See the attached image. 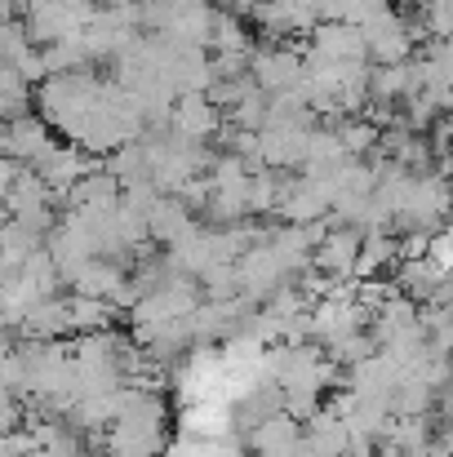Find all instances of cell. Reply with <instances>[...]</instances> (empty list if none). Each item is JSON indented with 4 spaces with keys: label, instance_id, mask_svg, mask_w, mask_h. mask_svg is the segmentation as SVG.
<instances>
[{
    "label": "cell",
    "instance_id": "6da1fadb",
    "mask_svg": "<svg viewBox=\"0 0 453 457\" xmlns=\"http://www.w3.org/2000/svg\"><path fill=\"white\" fill-rule=\"evenodd\" d=\"M453 218V191L445 173H414L400 209H396V231H445Z\"/></svg>",
    "mask_w": 453,
    "mask_h": 457
},
{
    "label": "cell",
    "instance_id": "7a4b0ae2",
    "mask_svg": "<svg viewBox=\"0 0 453 457\" xmlns=\"http://www.w3.org/2000/svg\"><path fill=\"white\" fill-rule=\"evenodd\" d=\"M360 27H365V40H369V58L373 62H409L418 54L423 31L414 27V18L396 13L391 4L382 13H373L369 22H360Z\"/></svg>",
    "mask_w": 453,
    "mask_h": 457
},
{
    "label": "cell",
    "instance_id": "3957f363",
    "mask_svg": "<svg viewBox=\"0 0 453 457\" xmlns=\"http://www.w3.org/2000/svg\"><path fill=\"white\" fill-rule=\"evenodd\" d=\"M306 58H324V62H373L369 58V40H365V27L360 22H347V18H324L311 31Z\"/></svg>",
    "mask_w": 453,
    "mask_h": 457
},
{
    "label": "cell",
    "instance_id": "277c9868",
    "mask_svg": "<svg viewBox=\"0 0 453 457\" xmlns=\"http://www.w3.org/2000/svg\"><path fill=\"white\" fill-rule=\"evenodd\" d=\"M227 125V112L209 98V94H178L173 103V116H169V129L191 138V143H214Z\"/></svg>",
    "mask_w": 453,
    "mask_h": 457
},
{
    "label": "cell",
    "instance_id": "5b68a950",
    "mask_svg": "<svg viewBox=\"0 0 453 457\" xmlns=\"http://www.w3.org/2000/svg\"><path fill=\"white\" fill-rule=\"evenodd\" d=\"M306 76V54L289 49V45H254V80L267 94H285L302 85Z\"/></svg>",
    "mask_w": 453,
    "mask_h": 457
},
{
    "label": "cell",
    "instance_id": "8992f818",
    "mask_svg": "<svg viewBox=\"0 0 453 457\" xmlns=\"http://www.w3.org/2000/svg\"><path fill=\"white\" fill-rule=\"evenodd\" d=\"M0 147H4V155H13V160H22V164L36 169L58 143H54V125H49L45 116L31 112V116H22V120H4Z\"/></svg>",
    "mask_w": 453,
    "mask_h": 457
},
{
    "label": "cell",
    "instance_id": "52a82bcc",
    "mask_svg": "<svg viewBox=\"0 0 453 457\" xmlns=\"http://www.w3.org/2000/svg\"><path fill=\"white\" fill-rule=\"evenodd\" d=\"M311 152V125H267L263 129V164L267 169H302Z\"/></svg>",
    "mask_w": 453,
    "mask_h": 457
},
{
    "label": "cell",
    "instance_id": "ba28073f",
    "mask_svg": "<svg viewBox=\"0 0 453 457\" xmlns=\"http://www.w3.org/2000/svg\"><path fill=\"white\" fill-rule=\"evenodd\" d=\"M360 245H365V231L360 227H329V236L320 240L315 249V267L324 276H356V262H360Z\"/></svg>",
    "mask_w": 453,
    "mask_h": 457
},
{
    "label": "cell",
    "instance_id": "9c48e42d",
    "mask_svg": "<svg viewBox=\"0 0 453 457\" xmlns=\"http://www.w3.org/2000/svg\"><path fill=\"white\" fill-rule=\"evenodd\" d=\"M147 222H151V240L155 245H178V240H187L191 231H200V222H196V209L173 191V195H160L155 200V209L147 213Z\"/></svg>",
    "mask_w": 453,
    "mask_h": 457
},
{
    "label": "cell",
    "instance_id": "30bf717a",
    "mask_svg": "<svg viewBox=\"0 0 453 457\" xmlns=\"http://www.w3.org/2000/svg\"><path fill=\"white\" fill-rule=\"evenodd\" d=\"M125 285H130V262H116V258H89V262L76 271L71 294H85V298H116Z\"/></svg>",
    "mask_w": 453,
    "mask_h": 457
},
{
    "label": "cell",
    "instance_id": "8fae6325",
    "mask_svg": "<svg viewBox=\"0 0 453 457\" xmlns=\"http://www.w3.org/2000/svg\"><path fill=\"white\" fill-rule=\"evenodd\" d=\"M449 276V267L440 262V258H405V262H396V285H400V294L405 298H414V303H427L436 289H440V280Z\"/></svg>",
    "mask_w": 453,
    "mask_h": 457
},
{
    "label": "cell",
    "instance_id": "7c38bea8",
    "mask_svg": "<svg viewBox=\"0 0 453 457\" xmlns=\"http://www.w3.org/2000/svg\"><path fill=\"white\" fill-rule=\"evenodd\" d=\"M67 333H76V328H71V298H63V294L40 298L22 320V337H67Z\"/></svg>",
    "mask_w": 453,
    "mask_h": 457
},
{
    "label": "cell",
    "instance_id": "4fadbf2b",
    "mask_svg": "<svg viewBox=\"0 0 453 457\" xmlns=\"http://www.w3.org/2000/svg\"><path fill=\"white\" fill-rule=\"evenodd\" d=\"M400 262V231L396 227H369L365 231V245H360V262H356V276L369 280L378 276L382 267Z\"/></svg>",
    "mask_w": 453,
    "mask_h": 457
},
{
    "label": "cell",
    "instance_id": "5bb4252c",
    "mask_svg": "<svg viewBox=\"0 0 453 457\" xmlns=\"http://www.w3.org/2000/svg\"><path fill=\"white\" fill-rule=\"evenodd\" d=\"M31 112H36V85L18 67L0 62V116L4 120H22Z\"/></svg>",
    "mask_w": 453,
    "mask_h": 457
},
{
    "label": "cell",
    "instance_id": "9a60e30c",
    "mask_svg": "<svg viewBox=\"0 0 453 457\" xmlns=\"http://www.w3.org/2000/svg\"><path fill=\"white\" fill-rule=\"evenodd\" d=\"M240 18L245 13H236V9H227V13L214 18V36H209V49L214 54H254V36H249V27Z\"/></svg>",
    "mask_w": 453,
    "mask_h": 457
},
{
    "label": "cell",
    "instance_id": "2e32d148",
    "mask_svg": "<svg viewBox=\"0 0 453 457\" xmlns=\"http://www.w3.org/2000/svg\"><path fill=\"white\" fill-rule=\"evenodd\" d=\"M281 191H285V169H254L249 178V213L267 218L281 209Z\"/></svg>",
    "mask_w": 453,
    "mask_h": 457
},
{
    "label": "cell",
    "instance_id": "e0dca14e",
    "mask_svg": "<svg viewBox=\"0 0 453 457\" xmlns=\"http://www.w3.org/2000/svg\"><path fill=\"white\" fill-rule=\"evenodd\" d=\"M324 351H329L338 364L356 369L360 360H369V355L378 351V342H373V333H369V324H365V328H347V333L329 337V342H324Z\"/></svg>",
    "mask_w": 453,
    "mask_h": 457
},
{
    "label": "cell",
    "instance_id": "ac0fdd59",
    "mask_svg": "<svg viewBox=\"0 0 453 457\" xmlns=\"http://www.w3.org/2000/svg\"><path fill=\"white\" fill-rule=\"evenodd\" d=\"M333 125H338V134H342V143H347L351 155H369L382 147V125H373L369 116H342Z\"/></svg>",
    "mask_w": 453,
    "mask_h": 457
},
{
    "label": "cell",
    "instance_id": "d6986e66",
    "mask_svg": "<svg viewBox=\"0 0 453 457\" xmlns=\"http://www.w3.org/2000/svg\"><path fill=\"white\" fill-rule=\"evenodd\" d=\"M200 289L209 303H227V298H240V271L236 262H214L205 276H200Z\"/></svg>",
    "mask_w": 453,
    "mask_h": 457
},
{
    "label": "cell",
    "instance_id": "ffe728a7",
    "mask_svg": "<svg viewBox=\"0 0 453 457\" xmlns=\"http://www.w3.org/2000/svg\"><path fill=\"white\" fill-rule=\"evenodd\" d=\"M423 27L440 40V36H453V0H427L423 4Z\"/></svg>",
    "mask_w": 453,
    "mask_h": 457
},
{
    "label": "cell",
    "instance_id": "44dd1931",
    "mask_svg": "<svg viewBox=\"0 0 453 457\" xmlns=\"http://www.w3.org/2000/svg\"><path fill=\"white\" fill-rule=\"evenodd\" d=\"M214 76L218 80H245V76H254V54H214Z\"/></svg>",
    "mask_w": 453,
    "mask_h": 457
},
{
    "label": "cell",
    "instance_id": "7402d4cb",
    "mask_svg": "<svg viewBox=\"0 0 453 457\" xmlns=\"http://www.w3.org/2000/svg\"><path fill=\"white\" fill-rule=\"evenodd\" d=\"M254 85H258L254 76H245V80H214V85H209V98H214L222 112H231V107H236V103H240V98L254 89Z\"/></svg>",
    "mask_w": 453,
    "mask_h": 457
},
{
    "label": "cell",
    "instance_id": "603a6c76",
    "mask_svg": "<svg viewBox=\"0 0 453 457\" xmlns=\"http://www.w3.org/2000/svg\"><path fill=\"white\" fill-rule=\"evenodd\" d=\"M436 245V231H400V262L405 258H427Z\"/></svg>",
    "mask_w": 453,
    "mask_h": 457
},
{
    "label": "cell",
    "instance_id": "cb8c5ba5",
    "mask_svg": "<svg viewBox=\"0 0 453 457\" xmlns=\"http://www.w3.org/2000/svg\"><path fill=\"white\" fill-rule=\"evenodd\" d=\"M285 413H294L298 422H306L311 413H320V395L315 391H285Z\"/></svg>",
    "mask_w": 453,
    "mask_h": 457
},
{
    "label": "cell",
    "instance_id": "d4e9b609",
    "mask_svg": "<svg viewBox=\"0 0 453 457\" xmlns=\"http://www.w3.org/2000/svg\"><path fill=\"white\" fill-rule=\"evenodd\" d=\"M427 303L453 306V271H449V276H445V280H440V289H436V294H432V298H427Z\"/></svg>",
    "mask_w": 453,
    "mask_h": 457
},
{
    "label": "cell",
    "instance_id": "484cf974",
    "mask_svg": "<svg viewBox=\"0 0 453 457\" xmlns=\"http://www.w3.org/2000/svg\"><path fill=\"white\" fill-rule=\"evenodd\" d=\"M285 457H320V449H315V445H311V440L302 436V440H298V445H294V449H289Z\"/></svg>",
    "mask_w": 453,
    "mask_h": 457
},
{
    "label": "cell",
    "instance_id": "4316f807",
    "mask_svg": "<svg viewBox=\"0 0 453 457\" xmlns=\"http://www.w3.org/2000/svg\"><path fill=\"white\" fill-rule=\"evenodd\" d=\"M263 0H227V9H236V13H254Z\"/></svg>",
    "mask_w": 453,
    "mask_h": 457
},
{
    "label": "cell",
    "instance_id": "83f0119b",
    "mask_svg": "<svg viewBox=\"0 0 453 457\" xmlns=\"http://www.w3.org/2000/svg\"><path fill=\"white\" fill-rule=\"evenodd\" d=\"M440 173L449 178V191H453V155H449V160H445V164H440Z\"/></svg>",
    "mask_w": 453,
    "mask_h": 457
},
{
    "label": "cell",
    "instance_id": "f1b7e54d",
    "mask_svg": "<svg viewBox=\"0 0 453 457\" xmlns=\"http://www.w3.org/2000/svg\"><path fill=\"white\" fill-rule=\"evenodd\" d=\"M160 4H214V0H160Z\"/></svg>",
    "mask_w": 453,
    "mask_h": 457
},
{
    "label": "cell",
    "instance_id": "f546056e",
    "mask_svg": "<svg viewBox=\"0 0 453 457\" xmlns=\"http://www.w3.org/2000/svg\"><path fill=\"white\" fill-rule=\"evenodd\" d=\"M107 4H134V0H107Z\"/></svg>",
    "mask_w": 453,
    "mask_h": 457
},
{
    "label": "cell",
    "instance_id": "4dcf8cb0",
    "mask_svg": "<svg viewBox=\"0 0 453 457\" xmlns=\"http://www.w3.org/2000/svg\"><path fill=\"white\" fill-rule=\"evenodd\" d=\"M449 134H453V120H449Z\"/></svg>",
    "mask_w": 453,
    "mask_h": 457
}]
</instances>
